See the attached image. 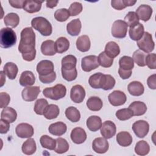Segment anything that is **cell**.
<instances>
[{"label":"cell","mask_w":156,"mask_h":156,"mask_svg":"<svg viewBox=\"0 0 156 156\" xmlns=\"http://www.w3.org/2000/svg\"><path fill=\"white\" fill-rule=\"evenodd\" d=\"M24 0H9V3L10 5L16 9H23Z\"/></svg>","instance_id":"94428289"},{"label":"cell","mask_w":156,"mask_h":156,"mask_svg":"<svg viewBox=\"0 0 156 156\" xmlns=\"http://www.w3.org/2000/svg\"><path fill=\"white\" fill-rule=\"evenodd\" d=\"M3 71L9 79H15L17 76L18 68L16 64L13 62H7L5 64Z\"/></svg>","instance_id":"f546056e"},{"label":"cell","mask_w":156,"mask_h":156,"mask_svg":"<svg viewBox=\"0 0 156 156\" xmlns=\"http://www.w3.org/2000/svg\"><path fill=\"white\" fill-rule=\"evenodd\" d=\"M56 140V146L54 151L57 154H63L66 152L69 149V144L67 141L61 137L57 138Z\"/></svg>","instance_id":"ee69618b"},{"label":"cell","mask_w":156,"mask_h":156,"mask_svg":"<svg viewBox=\"0 0 156 156\" xmlns=\"http://www.w3.org/2000/svg\"><path fill=\"white\" fill-rule=\"evenodd\" d=\"M0 73H1V87H2V86H3L4 82H5V76H4V71H1Z\"/></svg>","instance_id":"e7e4bbea"},{"label":"cell","mask_w":156,"mask_h":156,"mask_svg":"<svg viewBox=\"0 0 156 156\" xmlns=\"http://www.w3.org/2000/svg\"><path fill=\"white\" fill-rule=\"evenodd\" d=\"M85 97V90L80 85H74L70 91V98L75 103H81Z\"/></svg>","instance_id":"4fadbf2b"},{"label":"cell","mask_w":156,"mask_h":156,"mask_svg":"<svg viewBox=\"0 0 156 156\" xmlns=\"http://www.w3.org/2000/svg\"><path fill=\"white\" fill-rule=\"evenodd\" d=\"M116 118L120 121H126L130 119L133 115L132 110L128 108H122L118 110L115 114Z\"/></svg>","instance_id":"f907efd6"},{"label":"cell","mask_w":156,"mask_h":156,"mask_svg":"<svg viewBox=\"0 0 156 156\" xmlns=\"http://www.w3.org/2000/svg\"><path fill=\"white\" fill-rule=\"evenodd\" d=\"M17 37L15 31L10 27L1 29L0 45L2 48H9L15 44Z\"/></svg>","instance_id":"3957f363"},{"label":"cell","mask_w":156,"mask_h":156,"mask_svg":"<svg viewBox=\"0 0 156 156\" xmlns=\"http://www.w3.org/2000/svg\"><path fill=\"white\" fill-rule=\"evenodd\" d=\"M58 3V1H46V7L48 8L52 9L57 6Z\"/></svg>","instance_id":"be15d7a7"},{"label":"cell","mask_w":156,"mask_h":156,"mask_svg":"<svg viewBox=\"0 0 156 156\" xmlns=\"http://www.w3.org/2000/svg\"><path fill=\"white\" fill-rule=\"evenodd\" d=\"M70 16L68 10L63 8L57 10L54 13L55 19L59 22H63L66 21Z\"/></svg>","instance_id":"816d5d0a"},{"label":"cell","mask_w":156,"mask_h":156,"mask_svg":"<svg viewBox=\"0 0 156 156\" xmlns=\"http://www.w3.org/2000/svg\"><path fill=\"white\" fill-rule=\"evenodd\" d=\"M21 149L23 152L26 155H32L37 150L36 143L34 139L29 138L23 144Z\"/></svg>","instance_id":"836d02e7"},{"label":"cell","mask_w":156,"mask_h":156,"mask_svg":"<svg viewBox=\"0 0 156 156\" xmlns=\"http://www.w3.org/2000/svg\"><path fill=\"white\" fill-rule=\"evenodd\" d=\"M17 118V113L16 110L10 107L4 108L1 113V119L7 121L9 123L13 122Z\"/></svg>","instance_id":"484cf974"},{"label":"cell","mask_w":156,"mask_h":156,"mask_svg":"<svg viewBox=\"0 0 156 156\" xmlns=\"http://www.w3.org/2000/svg\"><path fill=\"white\" fill-rule=\"evenodd\" d=\"M10 129L9 122L2 119H0V133L4 134L7 133Z\"/></svg>","instance_id":"680465c9"},{"label":"cell","mask_w":156,"mask_h":156,"mask_svg":"<svg viewBox=\"0 0 156 156\" xmlns=\"http://www.w3.org/2000/svg\"><path fill=\"white\" fill-rule=\"evenodd\" d=\"M71 139L76 144H82L87 140V133L85 130L81 127L74 128L71 132Z\"/></svg>","instance_id":"2e32d148"},{"label":"cell","mask_w":156,"mask_h":156,"mask_svg":"<svg viewBox=\"0 0 156 156\" xmlns=\"http://www.w3.org/2000/svg\"><path fill=\"white\" fill-rule=\"evenodd\" d=\"M104 52L108 56L113 58L119 54L120 48L116 42L112 41L106 44Z\"/></svg>","instance_id":"f1b7e54d"},{"label":"cell","mask_w":156,"mask_h":156,"mask_svg":"<svg viewBox=\"0 0 156 156\" xmlns=\"http://www.w3.org/2000/svg\"><path fill=\"white\" fill-rule=\"evenodd\" d=\"M119 68L124 70H132L134 67V62L129 56H122L119 60Z\"/></svg>","instance_id":"f6af8a7d"},{"label":"cell","mask_w":156,"mask_h":156,"mask_svg":"<svg viewBox=\"0 0 156 156\" xmlns=\"http://www.w3.org/2000/svg\"><path fill=\"white\" fill-rule=\"evenodd\" d=\"M116 141L120 146L127 147L132 144V136L128 132H120L116 135Z\"/></svg>","instance_id":"83f0119b"},{"label":"cell","mask_w":156,"mask_h":156,"mask_svg":"<svg viewBox=\"0 0 156 156\" xmlns=\"http://www.w3.org/2000/svg\"><path fill=\"white\" fill-rule=\"evenodd\" d=\"M109 147L108 142L104 137H98L95 138L92 143V148L93 151L98 154L105 153Z\"/></svg>","instance_id":"5bb4252c"},{"label":"cell","mask_w":156,"mask_h":156,"mask_svg":"<svg viewBox=\"0 0 156 156\" xmlns=\"http://www.w3.org/2000/svg\"><path fill=\"white\" fill-rule=\"evenodd\" d=\"M146 55L147 54L146 52H143L140 49H138L133 52L132 55V59L138 66L143 67L146 66L145 59Z\"/></svg>","instance_id":"7bdbcfd3"},{"label":"cell","mask_w":156,"mask_h":156,"mask_svg":"<svg viewBox=\"0 0 156 156\" xmlns=\"http://www.w3.org/2000/svg\"><path fill=\"white\" fill-rule=\"evenodd\" d=\"M69 48V40L63 37H59L55 42V49L56 52L58 54H62L66 51Z\"/></svg>","instance_id":"d6a6232c"},{"label":"cell","mask_w":156,"mask_h":156,"mask_svg":"<svg viewBox=\"0 0 156 156\" xmlns=\"http://www.w3.org/2000/svg\"><path fill=\"white\" fill-rule=\"evenodd\" d=\"M103 74L101 73H97L91 75L88 79L90 85L93 88H101V83Z\"/></svg>","instance_id":"c3c4849f"},{"label":"cell","mask_w":156,"mask_h":156,"mask_svg":"<svg viewBox=\"0 0 156 156\" xmlns=\"http://www.w3.org/2000/svg\"><path fill=\"white\" fill-rule=\"evenodd\" d=\"M149 151L150 146L146 141L141 140L136 143L135 152L137 155L144 156L148 154Z\"/></svg>","instance_id":"f35d334b"},{"label":"cell","mask_w":156,"mask_h":156,"mask_svg":"<svg viewBox=\"0 0 156 156\" xmlns=\"http://www.w3.org/2000/svg\"><path fill=\"white\" fill-rule=\"evenodd\" d=\"M118 73L122 79H127L131 76L132 71V70H124V69L119 68Z\"/></svg>","instance_id":"6125c7cd"},{"label":"cell","mask_w":156,"mask_h":156,"mask_svg":"<svg viewBox=\"0 0 156 156\" xmlns=\"http://www.w3.org/2000/svg\"><path fill=\"white\" fill-rule=\"evenodd\" d=\"M102 124V123L101 118L96 115L90 116L87 119L86 122L88 129L92 132L98 131L101 128Z\"/></svg>","instance_id":"4316f807"},{"label":"cell","mask_w":156,"mask_h":156,"mask_svg":"<svg viewBox=\"0 0 156 156\" xmlns=\"http://www.w3.org/2000/svg\"><path fill=\"white\" fill-rule=\"evenodd\" d=\"M98 57L99 65L104 68H109L113 65V58L108 56L104 51L101 52Z\"/></svg>","instance_id":"7dc6e473"},{"label":"cell","mask_w":156,"mask_h":156,"mask_svg":"<svg viewBox=\"0 0 156 156\" xmlns=\"http://www.w3.org/2000/svg\"><path fill=\"white\" fill-rule=\"evenodd\" d=\"M42 3L43 1H25L24 3L23 9L29 13L38 12L41 9Z\"/></svg>","instance_id":"4dcf8cb0"},{"label":"cell","mask_w":156,"mask_h":156,"mask_svg":"<svg viewBox=\"0 0 156 156\" xmlns=\"http://www.w3.org/2000/svg\"><path fill=\"white\" fill-rule=\"evenodd\" d=\"M101 134L106 138L109 139L112 138L116 132V127L114 122L111 121H105L102 124L101 127Z\"/></svg>","instance_id":"7c38bea8"},{"label":"cell","mask_w":156,"mask_h":156,"mask_svg":"<svg viewBox=\"0 0 156 156\" xmlns=\"http://www.w3.org/2000/svg\"><path fill=\"white\" fill-rule=\"evenodd\" d=\"M60 113L58 107L55 104H49L48 105L44 112V116L48 119L56 118Z\"/></svg>","instance_id":"74e56055"},{"label":"cell","mask_w":156,"mask_h":156,"mask_svg":"<svg viewBox=\"0 0 156 156\" xmlns=\"http://www.w3.org/2000/svg\"><path fill=\"white\" fill-rule=\"evenodd\" d=\"M41 51L44 55L52 56L55 55L56 53L55 49V42L51 40L44 41L41 45Z\"/></svg>","instance_id":"cb8c5ba5"},{"label":"cell","mask_w":156,"mask_h":156,"mask_svg":"<svg viewBox=\"0 0 156 156\" xmlns=\"http://www.w3.org/2000/svg\"><path fill=\"white\" fill-rule=\"evenodd\" d=\"M103 105L102 100L97 96H91L88 98L87 101V106L88 108L93 112L100 110Z\"/></svg>","instance_id":"1f68e13d"},{"label":"cell","mask_w":156,"mask_h":156,"mask_svg":"<svg viewBox=\"0 0 156 156\" xmlns=\"http://www.w3.org/2000/svg\"><path fill=\"white\" fill-rule=\"evenodd\" d=\"M108 99L113 106H120L125 104L127 100L125 93L120 90H115L108 96Z\"/></svg>","instance_id":"30bf717a"},{"label":"cell","mask_w":156,"mask_h":156,"mask_svg":"<svg viewBox=\"0 0 156 156\" xmlns=\"http://www.w3.org/2000/svg\"><path fill=\"white\" fill-rule=\"evenodd\" d=\"M35 77L34 73L30 71H23L20 77V84L23 87H30L34 84Z\"/></svg>","instance_id":"ac0fdd59"},{"label":"cell","mask_w":156,"mask_h":156,"mask_svg":"<svg viewBox=\"0 0 156 156\" xmlns=\"http://www.w3.org/2000/svg\"><path fill=\"white\" fill-rule=\"evenodd\" d=\"M65 115L68 120L73 122H78L80 119V112L74 107H69L65 110Z\"/></svg>","instance_id":"ab89813d"},{"label":"cell","mask_w":156,"mask_h":156,"mask_svg":"<svg viewBox=\"0 0 156 156\" xmlns=\"http://www.w3.org/2000/svg\"><path fill=\"white\" fill-rule=\"evenodd\" d=\"M61 70L63 78L68 82L74 80L77 76V71L76 68L72 69L66 70L62 69Z\"/></svg>","instance_id":"f5cc1de1"},{"label":"cell","mask_w":156,"mask_h":156,"mask_svg":"<svg viewBox=\"0 0 156 156\" xmlns=\"http://www.w3.org/2000/svg\"><path fill=\"white\" fill-rule=\"evenodd\" d=\"M129 93L134 96H139L143 94L144 88L143 85L138 81H133L127 85Z\"/></svg>","instance_id":"ffe728a7"},{"label":"cell","mask_w":156,"mask_h":156,"mask_svg":"<svg viewBox=\"0 0 156 156\" xmlns=\"http://www.w3.org/2000/svg\"><path fill=\"white\" fill-rule=\"evenodd\" d=\"M145 63L149 68L155 69L156 68V54L155 53L147 54Z\"/></svg>","instance_id":"11a10c76"},{"label":"cell","mask_w":156,"mask_h":156,"mask_svg":"<svg viewBox=\"0 0 156 156\" xmlns=\"http://www.w3.org/2000/svg\"><path fill=\"white\" fill-rule=\"evenodd\" d=\"M17 136L21 138H30L33 136L34 130L33 127L27 123H20L17 125L15 129Z\"/></svg>","instance_id":"9c48e42d"},{"label":"cell","mask_w":156,"mask_h":156,"mask_svg":"<svg viewBox=\"0 0 156 156\" xmlns=\"http://www.w3.org/2000/svg\"><path fill=\"white\" fill-rule=\"evenodd\" d=\"M139 18L135 12H129L124 17V21L130 27H133L134 26L139 23Z\"/></svg>","instance_id":"681fc988"},{"label":"cell","mask_w":156,"mask_h":156,"mask_svg":"<svg viewBox=\"0 0 156 156\" xmlns=\"http://www.w3.org/2000/svg\"><path fill=\"white\" fill-rule=\"evenodd\" d=\"M40 93V88L38 86L27 87L23 89L21 93L22 98L27 102H31L35 100L39 93Z\"/></svg>","instance_id":"8fae6325"},{"label":"cell","mask_w":156,"mask_h":156,"mask_svg":"<svg viewBox=\"0 0 156 156\" xmlns=\"http://www.w3.org/2000/svg\"><path fill=\"white\" fill-rule=\"evenodd\" d=\"M90 46L91 42L88 35H81L77 39L76 47L79 51L83 52H87L90 49Z\"/></svg>","instance_id":"d4e9b609"},{"label":"cell","mask_w":156,"mask_h":156,"mask_svg":"<svg viewBox=\"0 0 156 156\" xmlns=\"http://www.w3.org/2000/svg\"><path fill=\"white\" fill-rule=\"evenodd\" d=\"M55 79L56 74L54 71L46 76H39L40 80L43 83H51L53 82Z\"/></svg>","instance_id":"9f6ffc18"},{"label":"cell","mask_w":156,"mask_h":156,"mask_svg":"<svg viewBox=\"0 0 156 156\" xmlns=\"http://www.w3.org/2000/svg\"><path fill=\"white\" fill-rule=\"evenodd\" d=\"M99 66L98 57L96 55H90L82 58L81 66L82 70L85 72H90L98 68Z\"/></svg>","instance_id":"52a82bcc"},{"label":"cell","mask_w":156,"mask_h":156,"mask_svg":"<svg viewBox=\"0 0 156 156\" xmlns=\"http://www.w3.org/2000/svg\"><path fill=\"white\" fill-rule=\"evenodd\" d=\"M152 12L153 10L150 5L142 4L138 7L135 13H136L139 20L146 22L151 18Z\"/></svg>","instance_id":"e0dca14e"},{"label":"cell","mask_w":156,"mask_h":156,"mask_svg":"<svg viewBox=\"0 0 156 156\" xmlns=\"http://www.w3.org/2000/svg\"><path fill=\"white\" fill-rule=\"evenodd\" d=\"M132 130L136 136L142 138L147 135L149 125L146 121L139 120L132 124Z\"/></svg>","instance_id":"ba28073f"},{"label":"cell","mask_w":156,"mask_h":156,"mask_svg":"<svg viewBox=\"0 0 156 156\" xmlns=\"http://www.w3.org/2000/svg\"><path fill=\"white\" fill-rule=\"evenodd\" d=\"M77 58L73 55H68L62 60V69L68 70L76 68Z\"/></svg>","instance_id":"e575fe53"},{"label":"cell","mask_w":156,"mask_h":156,"mask_svg":"<svg viewBox=\"0 0 156 156\" xmlns=\"http://www.w3.org/2000/svg\"><path fill=\"white\" fill-rule=\"evenodd\" d=\"M147 83L148 87L152 90L156 89V74H154L150 76L147 80Z\"/></svg>","instance_id":"91938a15"},{"label":"cell","mask_w":156,"mask_h":156,"mask_svg":"<svg viewBox=\"0 0 156 156\" xmlns=\"http://www.w3.org/2000/svg\"><path fill=\"white\" fill-rule=\"evenodd\" d=\"M83 9V7L81 3L78 2H74L72 3L68 9L70 16H76L79 14Z\"/></svg>","instance_id":"db71d44e"},{"label":"cell","mask_w":156,"mask_h":156,"mask_svg":"<svg viewBox=\"0 0 156 156\" xmlns=\"http://www.w3.org/2000/svg\"><path fill=\"white\" fill-rule=\"evenodd\" d=\"M133 113V116H141L144 115L147 110L146 105L141 101H134L129 106Z\"/></svg>","instance_id":"603a6c76"},{"label":"cell","mask_w":156,"mask_h":156,"mask_svg":"<svg viewBox=\"0 0 156 156\" xmlns=\"http://www.w3.org/2000/svg\"><path fill=\"white\" fill-rule=\"evenodd\" d=\"M31 26L43 36H49L52 32L51 24L46 18L42 16L33 18L31 21Z\"/></svg>","instance_id":"7a4b0ae2"},{"label":"cell","mask_w":156,"mask_h":156,"mask_svg":"<svg viewBox=\"0 0 156 156\" xmlns=\"http://www.w3.org/2000/svg\"><path fill=\"white\" fill-rule=\"evenodd\" d=\"M137 46L140 50L146 53L151 52L155 48V43L152 37L148 32H144L143 37L137 41Z\"/></svg>","instance_id":"5b68a950"},{"label":"cell","mask_w":156,"mask_h":156,"mask_svg":"<svg viewBox=\"0 0 156 156\" xmlns=\"http://www.w3.org/2000/svg\"><path fill=\"white\" fill-rule=\"evenodd\" d=\"M82 28L81 22L79 19H74L71 21L66 26V30L71 36H77L80 32Z\"/></svg>","instance_id":"44dd1931"},{"label":"cell","mask_w":156,"mask_h":156,"mask_svg":"<svg viewBox=\"0 0 156 156\" xmlns=\"http://www.w3.org/2000/svg\"><path fill=\"white\" fill-rule=\"evenodd\" d=\"M66 93V88L62 84H57L52 87H47L43 91V95L52 100L57 101L64 98Z\"/></svg>","instance_id":"277c9868"},{"label":"cell","mask_w":156,"mask_h":156,"mask_svg":"<svg viewBox=\"0 0 156 156\" xmlns=\"http://www.w3.org/2000/svg\"><path fill=\"white\" fill-rule=\"evenodd\" d=\"M128 26L123 20L115 21L112 27V34L116 38H123L126 36Z\"/></svg>","instance_id":"8992f818"},{"label":"cell","mask_w":156,"mask_h":156,"mask_svg":"<svg viewBox=\"0 0 156 156\" xmlns=\"http://www.w3.org/2000/svg\"><path fill=\"white\" fill-rule=\"evenodd\" d=\"M4 22L7 26L15 28L20 23V17L15 13H9L4 17Z\"/></svg>","instance_id":"b9f144b4"},{"label":"cell","mask_w":156,"mask_h":156,"mask_svg":"<svg viewBox=\"0 0 156 156\" xmlns=\"http://www.w3.org/2000/svg\"><path fill=\"white\" fill-rule=\"evenodd\" d=\"M115 83V79L111 75L103 74L101 83V88L104 90H111L114 87Z\"/></svg>","instance_id":"8d00e7d4"},{"label":"cell","mask_w":156,"mask_h":156,"mask_svg":"<svg viewBox=\"0 0 156 156\" xmlns=\"http://www.w3.org/2000/svg\"><path fill=\"white\" fill-rule=\"evenodd\" d=\"M48 105V102L45 99H38L34 105V110L36 114L39 115H43L45 109Z\"/></svg>","instance_id":"bcb514c9"},{"label":"cell","mask_w":156,"mask_h":156,"mask_svg":"<svg viewBox=\"0 0 156 156\" xmlns=\"http://www.w3.org/2000/svg\"><path fill=\"white\" fill-rule=\"evenodd\" d=\"M144 32V28L142 24L138 23L133 27H130L129 34L130 38L134 41L139 40L143 35Z\"/></svg>","instance_id":"7402d4cb"},{"label":"cell","mask_w":156,"mask_h":156,"mask_svg":"<svg viewBox=\"0 0 156 156\" xmlns=\"http://www.w3.org/2000/svg\"><path fill=\"white\" fill-rule=\"evenodd\" d=\"M40 142L43 147L49 150H54L56 146V140L49 136L47 135H42L40 137Z\"/></svg>","instance_id":"60d3db41"},{"label":"cell","mask_w":156,"mask_h":156,"mask_svg":"<svg viewBox=\"0 0 156 156\" xmlns=\"http://www.w3.org/2000/svg\"><path fill=\"white\" fill-rule=\"evenodd\" d=\"M48 130L49 133L52 135L60 136L65 133L67 130V127L64 122L59 121L51 124L49 126Z\"/></svg>","instance_id":"d6986e66"},{"label":"cell","mask_w":156,"mask_h":156,"mask_svg":"<svg viewBox=\"0 0 156 156\" xmlns=\"http://www.w3.org/2000/svg\"><path fill=\"white\" fill-rule=\"evenodd\" d=\"M136 2V1L132 0H112L111 1V5L117 10H121L126 7L133 6Z\"/></svg>","instance_id":"d590c367"},{"label":"cell","mask_w":156,"mask_h":156,"mask_svg":"<svg viewBox=\"0 0 156 156\" xmlns=\"http://www.w3.org/2000/svg\"><path fill=\"white\" fill-rule=\"evenodd\" d=\"M0 101H1V105L0 107L1 108H5L9 105L10 101V95L5 92H1L0 93Z\"/></svg>","instance_id":"6f0895ef"},{"label":"cell","mask_w":156,"mask_h":156,"mask_svg":"<svg viewBox=\"0 0 156 156\" xmlns=\"http://www.w3.org/2000/svg\"><path fill=\"white\" fill-rule=\"evenodd\" d=\"M18 51L22 54L24 60L31 62L35 59L36 56L35 34L32 27H26L21 32Z\"/></svg>","instance_id":"6da1fadb"},{"label":"cell","mask_w":156,"mask_h":156,"mask_svg":"<svg viewBox=\"0 0 156 156\" xmlns=\"http://www.w3.org/2000/svg\"><path fill=\"white\" fill-rule=\"evenodd\" d=\"M54 69L53 63L48 60L40 61L37 65V71L39 76H46L53 73Z\"/></svg>","instance_id":"9a60e30c"}]
</instances>
